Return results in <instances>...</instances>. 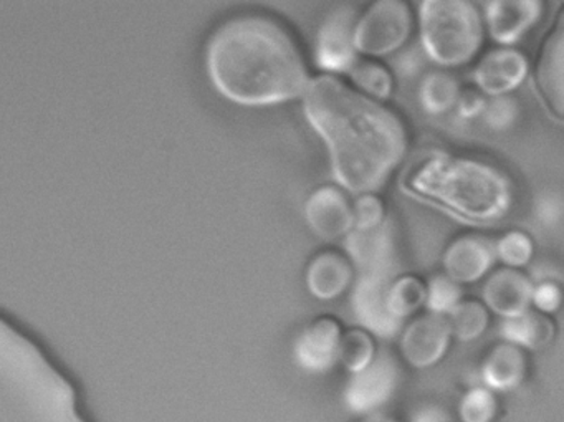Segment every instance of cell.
Returning <instances> with one entry per match:
<instances>
[{
  "mask_svg": "<svg viewBox=\"0 0 564 422\" xmlns=\"http://www.w3.org/2000/svg\"><path fill=\"white\" fill-rule=\"evenodd\" d=\"M425 54L441 67H460L480 51L484 21L467 0H424L419 9Z\"/></svg>",
  "mask_w": 564,
  "mask_h": 422,
  "instance_id": "obj_4",
  "label": "cell"
},
{
  "mask_svg": "<svg viewBox=\"0 0 564 422\" xmlns=\"http://www.w3.org/2000/svg\"><path fill=\"white\" fill-rule=\"evenodd\" d=\"M306 223L316 236L338 239L352 229V207L348 197L335 186H323L305 204Z\"/></svg>",
  "mask_w": 564,
  "mask_h": 422,
  "instance_id": "obj_14",
  "label": "cell"
},
{
  "mask_svg": "<svg viewBox=\"0 0 564 422\" xmlns=\"http://www.w3.org/2000/svg\"><path fill=\"white\" fill-rule=\"evenodd\" d=\"M207 72L220 95L242 107H270L305 94L308 71L289 31L267 15H236L214 31Z\"/></svg>",
  "mask_w": 564,
  "mask_h": 422,
  "instance_id": "obj_2",
  "label": "cell"
},
{
  "mask_svg": "<svg viewBox=\"0 0 564 422\" xmlns=\"http://www.w3.org/2000/svg\"><path fill=\"white\" fill-rule=\"evenodd\" d=\"M561 214H563V203H561L560 196L551 194V196L544 197V199H541L540 204H538L536 216L540 217L546 226H553V224L560 223Z\"/></svg>",
  "mask_w": 564,
  "mask_h": 422,
  "instance_id": "obj_33",
  "label": "cell"
},
{
  "mask_svg": "<svg viewBox=\"0 0 564 422\" xmlns=\"http://www.w3.org/2000/svg\"><path fill=\"white\" fill-rule=\"evenodd\" d=\"M564 22L563 12L557 15L556 24L541 44L538 55L534 82L541 100L546 105L547 111L563 120L564 113Z\"/></svg>",
  "mask_w": 564,
  "mask_h": 422,
  "instance_id": "obj_9",
  "label": "cell"
},
{
  "mask_svg": "<svg viewBox=\"0 0 564 422\" xmlns=\"http://www.w3.org/2000/svg\"><path fill=\"white\" fill-rule=\"evenodd\" d=\"M495 252L505 266L517 269V267H523L530 262L533 257V242L527 234L511 230L498 240Z\"/></svg>",
  "mask_w": 564,
  "mask_h": 422,
  "instance_id": "obj_27",
  "label": "cell"
},
{
  "mask_svg": "<svg viewBox=\"0 0 564 422\" xmlns=\"http://www.w3.org/2000/svg\"><path fill=\"white\" fill-rule=\"evenodd\" d=\"M451 333L460 342L478 338L487 329L488 312L477 300H465L451 312Z\"/></svg>",
  "mask_w": 564,
  "mask_h": 422,
  "instance_id": "obj_24",
  "label": "cell"
},
{
  "mask_svg": "<svg viewBox=\"0 0 564 422\" xmlns=\"http://www.w3.org/2000/svg\"><path fill=\"white\" fill-rule=\"evenodd\" d=\"M460 85L445 72H432L422 78L419 87V101L429 115H444L457 104Z\"/></svg>",
  "mask_w": 564,
  "mask_h": 422,
  "instance_id": "obj_21",
  "label": "cell"
},
{
  "mask_svg": "<svg viewBox=\"0 0 564 422\" xmlns=\"http://www.w3.org/2000/svg\"><path fill=\"white\" fill-rule=\"evenodd\" d=\"M384 220V204L372 194H362L352 206V227L356 230L375 229Z\"/></svg>",
  "mask_w": 564,
  "mask_h": 422,
  "instance_id": "obj_30",
  "label": "cell"
},
{
  "mask_svg": "<svg viewBox=\"0 0 564 422\" xmlns=\"http://www.w3.org/2000/svg\"><path fill=\"white\" fill-rule=\"evenodd\" d=\"M394 275H366L361 273L351 293V306L356 320L372 335L391 338L401 329L388 306V292Z\"/></svg>",
  "mask_w": 564,
  "mask_h": 422,
  "instance_id": "obj_7",
  "label": "cell"
},
{
  "mask_svg": "<svg viewBox=\"0 0 564 422\" xmlns=\"http://www.w3.org/2000/svg\"><path fill=\"white\" fill-rule=\"evenodd\" d=\"M352 84L375 100H388L392 94V77L384 65L375 61H358L349 68Z\"/></svg>",
  "mask_w": 564,
  "mask_h": 422,
  "instance_id": "obj_23",
  "label": "cell"
},
{
  "mask_svg": "<svg viewBox=\"0 0 564 422\" xmlns=\"http://www.w3.org/2000/svg\"><path fill=\"white\" fill-rule=\"evenodd\" d=\"M451 325L444 315H424L412 322L402 336L401 349L415 368L435 365L447 351Z\"/></svg>",
  "mask_w": 564,
  "mask_h": 422,
  "instance_id": "obj_13",
  "label": "cell"
},
{
  "mask_svg": "<svg viewBox=\"0 0 564 422\" xmlns=\"http://www.w3.org/2000/svg\"><path fill=\"white\" fill-rule=\"evenodd\" d=\"M348 260L366 275H394V234L391 224L384 220L381 226L369 230H351L346 237Z\"/></svg>",
  "mask_w": 564,
  "mask_h": 422,
  "instance_id": "obj_10",
  "label": "cell"
},
{
  "mask_svg": "<svg viewBox=\"0 0 564 422\" xmlns=\"http://www.w3.org/2000/svg\"><path fill=\"white\" fill-rule=\"evenodd\" d=\"M540 0H494L485 4L488 32L498 44H517L543 15Z\"/></svg>",
  "mask_w": 564,
  "mask_h": 422,
  "instance_id": "obj_12",
  "label": "cell"
},
{
  "mask_svg": "<svg viewBox=\"0 0 564 422\" xmlns=\"http://www.w3.org/2000/svg\"><path fill=\"white\" fill-rule=\"evenodd\" d=\"M425 302V285L417 277L404 275L392 280L388 292L389 312L398 320L408 318Z\"/></svg>",
  "mask_w": 564,
  "mask_h": 422,
  "instance_id": "obj_22",
  "label": "cell"
},
{
  "mask_svg": "<svg viewBox=\"0 0 564 422\" xmlns=\"http://www.w3.org/2000/svg\"><path fill=\"white\" fill-rule=\"evenodd\" d=\"M455 107H457L458 117L464 118V120H471V118L484 115L487 100L477 88H465V90H460Z\"/></svg>",
  "mask_w": 564,
  "mask_h": 422,
  "instance_id": "obj_31",
  "label": "cell"
},
{
  "mask_svg": "<svg viewBox=\"0 0 564 422\" xmlns=\"http://www.w3.org/2000/svg\"><path fill=\"white\" fill-rule=\"evenodd\" d=\"M303 111L328 148L336 181L351 193L378 191L408 150L404 123L394 111L332 75L310 82Z\"/></svg>",
  "mask_w": 564,
  "mask_h": 422,
  "instance_id": "obj_1",
  "label": "cell"
},
{
  "mask_svg": "<svg viewBox=\"0 0 564 422\" xmlns=\"http://www.w3.org/2000/svg\"><path fill=\"white\" fill-rule=\"evenodd\" d=\"M460 285L451 277L435 275L425 286V303L435 315L451 313L460 303Z\"/></svg>",
  "mask_w": 564,
  "mask_h": 422,
  "instance_id": "obj_26",
  "label": "cell"
},
{
  "mask_svg": "<svg viewBox=\"0 0 564 422\" xmlns=\"http://www.w3.org/2000/svg\"><path fill=\"white\" fill-rule=\"evenodd\" d=\"M533 283L517 269H498L484 286L485 303L498 315L513 318L528 312L533 296Z\"/></svg>",
  "mask_w": 564,
  "mask_h": 422,
  "instance_id": "obj_17",
  "label": "cell"
},
{
  "mask_svg": "<svg viewBox=\"0 0 564 422\" xmlns=\"http://www.w3.org/2000/svg\"><path fill=\"white\" fill-rule=\"evenodd\" d=\"M352 280V266L343 253L326 250L313 257L306 269V285L319 300H333L341 295Z\"/></svg>",
  "mask_w": 564,
  "mask_h": 422,
  "instance_id": "obj_18",
  "label": "cell"
},
{
  "mask_svg": "<svg viewBox=\"0 0 564 422\" xmlns=\"http://www.w3.org/2000/svg\"><path fill=\"white\" fill-rule=\"evenodd\" d=\"M375 358V343L365 329H349L339 339L338 359L351 372L361 371Z\"/></svg>",
  "mask_w": 564,
  "mask_h": 422,
  "instance_id": "obj_25",
  "label": "cell"
},
{
  "mask_svg": "<svg viewBox=\"0 0 564 422\" xmlns=\"http://www.w3.org/2000/svg\"><path fill=\"white\" fill-rule=\"evenodd\" d=\"M341 326L335 318L323 316L300 333L295 343V359L305 371H329L338 361Z\"/></svg>",
  "mask_w": 564,
  "mask_h": 422,
  "instance_id": "obj_16",
  "label": "cell"
},
{
  "mask_svg": "<svg viewBox=\"0 0 564 422\" xmlns=\"http://www.w3.org/2000/svg\"><path fill=\"white\" fill-rule=\"evenodd\" d=\"M358 14L355 9H336L323 22L316 37V67L325 72H349L358 62L355 48V25Z\"/></svg>",
  "mask_w": 564,
  "mask_h": 422,
  "instance_id": "obj_6",
  "label": "cell"
},
{
  "mask_svg": "<svg viewBox=\"0 0 564 422\" xmlns=\"http://www.w3.org/2000/svg\"><path fill=\"white\" fill-rule=\"evenodd\" d=\"M497 259L495 244L480 234H465L455 239L444 253L447 277L457 283L480 280Z\"/></svg>",
  "mask_w": 564,
  "mask_h": 422,
  "instance_id": "obj_15",
  "label": "cell"
},
{
  "mask_svg": "<svg viewBox=\"0 0 564 422\" xmlns=\"http://www.w3.org/2000/svg\"><path fill=\"white\" fill-rule=\"evenodd\" d=\"M530 72L528 58L514 48H494L474 71L478 90L490 97H503L520 87Z\"/></svg>",
  "mask_w": 564,
  "mask_h": 422,
  "instance_id": "obj_11",
  "label": "cell"
},
{
  "mask_svg": "<svg viewBox=\"0 0 564 422\" xmlns=\"http://www.w3.org/2000/svg\"><path fill=\"white\" fill-rule=\"evenodd\" d=\"M518 115H520V108H518L517 100L503 95V97H495L487 101L481 117H484V123L491 131H507L513 127Z\"/></svg>",
  "mask_w": 564,
  "mask_h": 422,
  "instance_id": "obj_28",
  "label": "cell"
},
{
  "mask_svg": "<svg viewBox=\"0 0 564 422\" xmlns=\"http://www.w3.org/2000/svg\"><path fill=\"white\" fill-rule=\"evenodd\" d=\"M414 422H451L448 421V415L445 414L442 409L438 408H427L422 409V411L417 412L415 415Z\"/></svg>",
  "mask_w": 564,
  "mask_h": 422,
  "instance_id": "obj_34",
  "label": "cell"
},
{
  "mask_svg": "<svg viewBox=\"0 0 564 422\" xmlns=\"http://www.w3.org/2000/svg\"><path fill=\"white\" fill-rule=\"evenodd\" d=\"M527 359L520 348L511 343H501L488 353L484 363V379L498 391L517 388L524 376Z\"/></svg>",
  "mask_w": 564,
  "mask_h": 422,
  "instance_id": "obj_19",
  "label": "cell"
},
{
  "mask_svg": "<svg viewBox=\"0 0 564 422\" xmlns=\"http://www.w3.org/2000/svg\"><path fill=\"white\" fill-rule=\"evenodd\" d=\"M411 193L471 224H494L510 213L513 190L498 167L467 158L434 154L404 180Z\"/></svg>",
  "mask_w": 564,
  "mask_h": 422,
  "instance_id": "obj_3",
  "label": "cell"
},
{
  "mask_svg": "<svg viewBox=\"0 0 564 422\" xmlns=\"http://www.w3.org/2000/svg\"><path fill=\"white\" fill-rule=\"evenodd\" d=\"M500 333L511 345L540 349L550 345L553 339L554 323L541 313L524 312L513 318H505Z\"/></svg>",
  "mask_w": 564,
  "mask_h": 422,
  "instance_id": "obj_20",
  "label": "cell"
},
{
  "mask_svg": "<svg viewBox=\"0 0 564 422\" xmlns=\"http://www.w3.org/2000/svg\"><path fill=\"white\" fill-rule=\"evenodd\" d=\"M497 412V401L487 389H474L467 392L460 405L464 422H490Z\"/></svg>",
  "mask_w": 564,
  "mask_h": 422,
  "instance_id": "obj_29",
  "label": "cell"
},
{
  "mask_svg": "<svg viewBox=\"0 0 564 422\" xmlns=\"http://www.w3.org/2000/svg\"><path fill=\"white\" fill-rule=\"evenodd\" d=\"M531 302L536 305V309L543 313H553L560 309L561 305V290L556 283L544 282L533 289V296Z\"/></svg>",
  "mask_w": 564,
  "mask_h": 422,
  "instance_id": "obj_32",
  "label": "cell"
},
{
  "mask_svg": "<svg viewBox=\"0 0 564 422\" xmlns=\"http://www.w3.org/2000/svg\"><path fill=\"white\" fill-rule=\"evenodd\" d=\"M398 381V363L388 353H381L355 372L346 388V404L355 412L375 411L391 398Z\"/></svg>",
  "mask_w": 564,
  "mask_h": 422,
  "instance_id": "obj_8",
  "label": "cell"
},
{
  "mask_svg": "<svg viewBox=\"0 0 564 422\" xmlns=\"http://www.w3.org/2000/svg\"><path fill=\"white\" fill-rule=\"evenodd\" d=\"M366 422H394V421H392V419H388V418H372Z\"/></svg>",
  "mask_w": 564,
  "mask_h": 422,
  "instance_id": "obj_35",
  "label": "cell"
},
{
  "mask_svg": "<svg viewBox=\"0 0 564 422\" xmlns=\"http://www.w3.org/2000/svg\"><path fill=\"white\" fill-rule=\"evenodd\" d=\"M412 12L402 0L375 2L355 25V48L371 57L399 51L412 32Z\"/></svg>",
  "mask_w": 564,
  "mask_h": 422,
  "instance_id": "obj_5",
  "label": "cell"
}]
</instances>
